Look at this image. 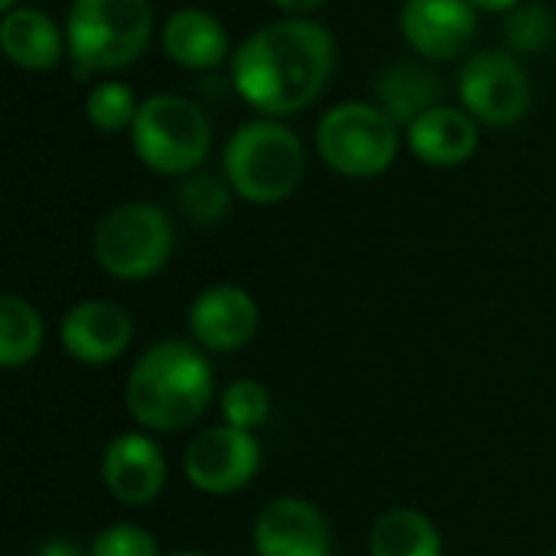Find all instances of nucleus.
<instances>
[{"label": "nucleus", "mask_w": 556, "mask_h": 556, "mask_svg": "<svg viewBox=\"0 0 556 556\" xmlns=\"http://www.w3.org/2000/svg\"><path fill=\"white\" fill-rule=\"evenodd\" d=\"M404 130L410 153L427 166H459L479 147V121L466 108L437 104Z\"/></svg>", "instance_id": "nucleus-15"}, {"label": "nucleus", "mask_w": 556, "mask_h": 556, "mask_svg": "<svg viewBox=\"0 0 556 556\" xmlns=\"http://www.w3.org/2000/svg\"><path fill=\"white\" fill-rule=\"evenodd\" d=\"M0 49L3 55L26 72H49L68 52V42L55 20L39 7H16L3 13L0 23Z\"/></svg>", "instance_id": "nucleus-17"}, {"label": "nucleus", "mask_w": 556, "mask_h": 556, "mask_svg": "<svg viewBox=\"0 0 556 556\" xmlns=\"http://www.w3.org/2000/svg\"><path fill=\"white\" fill-rule=\"evenodd\" d=\"M169 556H208V554H199V551H176V554Z\"/></svg>", "instance_id": "nucleus-30"}, {"label": "nucleus", "mask_w": 556, "mask_h": 556, "mask_svg": "<svg viewBox=\"0 0 556 556\" xmlns=\"http://www.w3.org/2000/svg\"><path fill=\"white\" fill-rule=\"evenodd\" d=\"M463 108L489 127H515L534 104L531 78L511 49H482L459 72Z\"/></svg>", "instance_id": "nucleus-8"}, {"label": "nucleus", "mask_w": 556, "mask_h": 556, "mask_svg": "<svg viewBox=\"0 0 556 556\" xmlns=\"http://www.w3.org/2000/svg\"><path fill=\"white\" fill-rule=\"evenodd\" d=\"M160 42H163V52L176 65L192 68V72H208V68L222 65L231 49L228 29L222 26V20L199 7L169 13L160 29Z\"/></svg>", "instance_id": "nucleus-16"}, {"label": "nucleus", "mask_w": 556, "mask_h": 556, "mask_svg": "<svg viewBox=\"0 0 556 556\" xmlns=\"http://www.w3.org/2000/svg\"><path fill=\"white\" fill-rule=\"evenodd\" d=\"M222 169L238 199L251 205H277L300 189L306 150L293 127L277 117H257L228 137Z\"/></svg>", "instance_id": "nucleus-3"}, {"label": "nucleus", "mask_w": 556, "mask_h": 556, "mask_svg": "<svg viewBox=\"0 0 556 556\" xmlns=\"http://www.w3.org/2000/svg\"><path fill=\"white\" fill-rule=\"evenodd\" d=\"M556 42V13L541 0H521L505 20V42L515 55H534Z\"/></svg>", "instance_id": "nucleus-22"}, {"label": "nucleus", "mask_w": 556, "mask_h": 556, "mask_svg": "<svg viewBox=\"0 0 556 556\" xmlns=\"http://www.w3.org/2000/svg\"><path fill=\"white\" fill-rule=\"evenodd\" d=\"M153 39L150 0H72L65 42L78 81L127 68Z\"/></svg>", "instance_id": "nucleus-4"}, {"label": "nucleus", "mask_w": 556, "mask_h": 556, "mask_svg": "<svg viewBox=\"0 0 556 556\" xmlns=\"http://www.w3.org/2000/svg\"><path fill=\"white\" fill-rule=\"evenodd\" d=\"M551 556H556V554H551Z\"/></svg>", "instance_id": "nucleus-31"}, {"label": "nucleus", "mask_w": 556, "mask_h": 556, "mask_svg": "<svg viewBox=\"0 0 556 556\" xmlns=\"http://www.w3.org/2000/svg\"><path fill=\"white\" fill-rule=\"evenodd\" d=\"M215 391L208 355L195 342L150 345L127 378V410L153 433H176L202 420Z\"/></svg>", "instance_id": "nucleus-2"}, {"label": "nucleus", "mask_w": 556, "mask_h": 556, "mask_svg": "<svg viewBox=\"0 0 556 556\" xmlns=\"http://www.w3.org/2000/svg\"><path fill=\"white\" fill-rule=\"evenodd\" d=\"M231 182L225 176L215 173H192L182 179L179 192H176V205L179 212L192 222V225H215L228 215L231 208Z\"/></svg>", "instance_id": "nucleus-21"}, {"label": "nucleus", "mask_w": 556, "mask_h": 556, "mask_svg": "<svg viewBox=\"0 0 556 556\" xmlns=\"http://www.w3.org/2000/svg\"><path fill=\"white\" fill-rule=\"evenodd\" d=\"M371 556H443L437 525L417 508H391L368 531Z\"/></svg>", "instance_id": "nucleus-19"}, {"label": "nucleus", "mask_w": 556, "mask_h": 556, "mask_svg": "<svg viewBox=\"0 0 556 556\" xmlns=\"http://www.w3.org/2000/svg\"><path fill=\"white\" fill-rule=\"evenodd\" d=\"M251 544L257 556H332V531L313 502L283 495L257 511Z\"/></svg>", "instance_id": "nucleus-10"}, {"label": "nucleus", "mask_w": 556, "mask_h": 556, "mask_svg": "<svg viewBox=\"0 0 556 556\" xmlns=\"http://www.w3.org/2000/svg\"><path fill=\"white\" fill-rule=\"evenodd\" d=\"M20 7V0H0V10L3 13H10V10H16Z\"/></svg>", "instance_id": "nucleus-29"}, {"label": "nucleus", "mask_w": 556, "mask_h": 556, "mask_svg": "<svg viewBox=\"0 0 556 556\" xmlns=\"http://www.w3.org/2000/svg\"><path fill=\"white\" fill-rule=\"evenodd\" d=\"M375 101L397 127H410L420 114L440 104V78L427 65L394 62L378 72Z\"/></svg>", "instance_id": "nucleus-18"}, {"label": "nucleus", "mask_w": 556, "mask_h": 556, "mask_svg": "<svg viewBox=\"0 0 556 556\" xmlns=\"http://www.w3.org/2000/svg\"><path fill=\"white\" fill-rule=\"evenodd\" d=\"M261 326V309L244 287L215 283L189 306V336L202 352L231 355L244 349Z\"/></svg>", "instance_id": "nucleus-11"}, {"label": "nucleus", "mask_w": 556, "mask_h": 556, "mask_svg": "<svg viewBox=\"0 0 556 556\" xmlns=\"http://www.w3.org/2000/svg\"><path fill=\"white\" fill-rule=\"evenodd\" d=\"M476 13L469 0H404L401 33L424 59H459L479 33Z\"/></svg>", "instance_id": "nucleus-12"}, {"label": "nucleus", "mask_w": 556, "mask_h": 556, "mask_svg": "<svg viewBox=\"0 0 556 556\" xmlns=\"http://www.w3.org/2000/svg\"><path fill=\"white\" fill-rule=\"evenodd\" d=\"M137 111H140V101H137L134 88L124 81H98L85 101V114H88L91 127H98L104 134L130 130Z\"/></svg>", "instance_id": "nucleus-23"}, {"label": "nucleus", "mask_w": 556, "mask_h": 556, "mask_svg": "<svg viewBox=\"0 0 556 556\" xmlns=\"http://www.w3.org/2000/svg\"><path fill=\"white\" fill-rule=\"evenodd\" d=\"M62 349L81 365H111L117 362L134 339V319L124 306L108 300L75 303L59 329Z\"/></svg>", "instance_id": "nucleus-14"}, {"label": "nucleus", "mask_w": 556, "mask_h": 556, "mask_svg": "<svg viewBox=\"0 0 556 556\" xmlns=\"http://www.w3.org/2000/svg\"><path fill=\"white\" fill-rule=\"evenodd\" d=\"M91 556H160V544L140 525H111L91 541Z\"/></svg>", "instance_id": "nucleus-25"}, {"label": "nucleus", "mask_w": 556, "mask_h": 556, "mask_svg": "<svg viewBox=\"0 0 556 556\" xmlns=\"http://www.w3.org/2000/svg\"><path fill=\"white\" fill-rule=\"evenodd\" d=\"M280 10H287V13H293V16H306V13H313V10H319L326 0H274Z\"/></svg>", "instance_id": "nucleus-27"}, {"label": "nucleus", "mask_w": 556, "mask_h": 556, "mask_svg": "<svg viewBox=\"0 0 556 556\" xmlns=\"http://www.w3.org/2000/svg\"><path fill=\"white\" fill-rule=\"evenodd\" d=\"M104 489L127 508H147L166 485L163 450L147 433H121L101 456Z\"/></svg>", "instance_id": "nucleus-13"}, {"label": "nucleus", "mask_w": 556, "mask_h": 556, "mask_svg": "<svg viewBox=\"0 0 556 556\" xmlns=\"http://www.w3.org/2000/svg\"><path fill=\"white\" fill-rule=\"evenodd\" d=\"M476 10H485V13H511L521 0H469Z\"/></svg>", "instance_id": "nucleus-28"}, {"label": "nucleus", "mask_w": 556, "mask_h": 556, "mask_svg": "<svg viewBox=\"0 0 556 556\" xmlns=\"http://www.w3.org/2000/svg\"><path fill=\"white\" fill-rule=\"evenodd\" d=\"M186 479L205 495L241 492L261 469V446L254 433L238 427H208L186 450Z\"/></svg>", "instance_id": "nucleus-9"}, {"label": "nucleus", "mask_w": 556, "mask_h": 556, "mask_svg": "<svg viewBox=\"0 0 556 556\" xmlns=\"http://www.w3.org/2000/svg\"><path fill=\"white\" fill-rule=\"evenodd\" d=\"M140 163L160 176H192L212 150L208 114L182 94H150L130 127Z\"/></svg>", "instance_id": "nucleus-5"}, {"label": "nucleus", "mask_w": 556, "mask_h": 556, "mask_svg": "<svg viewBox=\"0 0 556 556\" xmlns=\"http://www.w3.org/2000/svg\"><path fill=\"white\" fill-rule=\"evenodd\" d=\"M33 556H91V551H81L72 541H46Z\"/></svg>", "instance_id": "nucleus-26"}, {"label": "nucleus", "mask_w": 556, "mask_h": 556, "mask_svg": "<svg viewBox=\"0 0 556 556\" xmlns=\"http://www.w3.org/2000/svg\"><path fill=\"white\" fill-rule=\"evenodd\" d=\"M176 244L169 215L153 202H121L94 228L91 251L98 267L124 283L156 277Z\"/></svg>", "instance_id": "nucleus-6"}, {"label": "nucleus", "mask_w": 556, "mask_h": 556, "mask_svg": "<svg viewBox=\"0 0 556 556\" xmlns=\"http://www.w3.org/2000/svg\"><path fill=\"white\" fill-rule=\"evenodd\" d=\"M42 319L39 313L13 296L3 293L0 296V365L3 368H23L26 362H33L42 349Z\"/></svg>", "instance_id": "nucleus-20"}, {"label": "nucleus", "mask_w": 556, "mask_h": 556, "mask_svg": "<svg viewBox=\"0 0 556 556\" xmlns=\"http://www.w3.org/2000/svg\"><path fill=\"white\" fill-rule=\"evenodd\" d=\"M222 417L228 427L254 433L270 417V391L261 381H235L222 394Z\"/></svg>", "instance_id": "nucleus-24"}, {"label": "nucleus", "mask_w": 556, "mask_h": 556, "mask_svg": "<svg viewBox=\"0 0 556 556\" xmlns=\"http://www.w3.org/2000/svg\"><path fill=\"white\" fill-rule=\"evenodd\" d=\"M336 68V42L323 23L306 16L277 20L251 33L231 59L238 94L267 117L309 108Z\"/></svg>", "instance_id": "nucleus-1"}, {"label": "nucleus", "mask_w": 556, "mask_h": 556, "mask_svg": "<svg viewBox=\"0 0 556 556\" xmlns=\"http://www.w3.org/2000/svg\"><path fill=\"white\" fill-rule=\"evenodd\" d=\"M401 150V127L368 101H345L329 108L316 127V153L323 163L349 179H371L391 169Z\"/></svg>", "instance_id": "nucleus-7"}]
</instances>
